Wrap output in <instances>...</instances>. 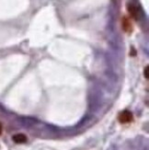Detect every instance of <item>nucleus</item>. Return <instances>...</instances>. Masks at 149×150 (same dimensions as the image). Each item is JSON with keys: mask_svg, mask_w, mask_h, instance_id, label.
Masks as SVG:
<instances>
[{"mask_svg": "<svg viewBox=\"0 0 149 150\" xmlns=\"http://www.w3.org/2000/svg\"><path fill=\"white\" fill-rule=\"evenodd\" d=\"M12 139L17 144H23V143L27 141V136L23 134H17L15 135H13Z\"/></svg>", "mask_w": 149, "mask_h": 150, "instance_id": "f03ea898", "label": "nucleus"}, {"mask_svg": "<svg viewBox=\"0 0 149 150\" xmlns=\"http://www.w3.org/2000/svg\"><path fill=\"white\" fill-rule=\"evenodd\" d=\"M129 10H130L131 14H132L133 17L136 18V16H137V10H136V8H135L133 6H129Z\"/></svg>", "mask_w": 149, "mask_h": 150, "instance_id": "20e7f679", "label": "nucleus"}, {"mask_svg": "<svg viewBox=\"0 0 149 150\" xmlns=\"http://www.w3.org/2000/svg\"><path fill=\"white\" fill-rule=\"evenodd\" d=\"M118 120L121 123H128L132 122L133 114L131 112H129V110H124V112L119 114Z\"/></svg>", "mask_w": 149, "mask_h": 150, "instance_id": "f257e3e1", "label": "nucleus"}, {"mask_svg": "<svg viewBox=\"0 0 149 150\" xmlns=\"http://www.w3.org/2000/svg\"><path fill=\"white\" fill-rule=\"evenodd\" d=\"M122 29H124L126 32H131L133 30L132 24L127 18H124V19H122Z\"/></svg>", "mask_w": 149, "mask_h": 150, "instance_id": "7ed1b4c3", "label": "nucleus"}, {"mask_svg": "<svg viewBox=\"0 0 149 150\" xmlns=\"http://www.w3.org/2000/svg\"><path fill=\"white\" fill-rule=\"evenodd\" d=\"M145 77L146 78L149 77V76H148V67H146L145 69Z\"/></svg>", "mask_w": 149, "mask_h": 150, "instance_id": "39448f33", "label": "nucleus"}, {"mask_svg": "<svg viewBox=\"0 0 149 150\" xmlns=\"http://www.w3.org/2000/svg\"><path fill=\"white\" fill-rule=\"evenodd\" d=\"M2 133V125H1V123H0V134H1Z\"/></svg>", "mask_w": 149, "mask_h": 150, "instance_id": "423d86ee", "label": "nucleus"}]
</instances>
